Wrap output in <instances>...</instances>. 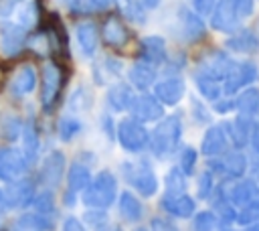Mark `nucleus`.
I'll return each mask as SVG.
<instances>
[{"mask_svg": "<svg viewBox=\"0 0 259 231\" xmlns=\"http://www.w3.org/2000/svg\"><path fill=\"white\" fill-rule=\"evenodd\" d=\"M194 162H196V152H194L192 148H186V150L182 152V156H180V166H182V170H184L186 174H190V172L194 170Z\"/></svg>", "mask_w": 259, "mask_h": 231, "instance_id": "79ce46f5", "label": "nucleus"}, {"mask_svg": "<svg viewBox=\"0 0 259 231\" xmlns=\"http://www.w3.org/2000/svg\"><path fill=\"white\" fill-rule=\"evenodd\" d=\"M182 18H184L182 22H184V30H186L188 38H200L204 34V24L192 12H188V10L182 8Z\"/></svg>", "mask_w": 259, "mask_h": 231, "instance_id": "7c9ffc66", "label": "nucleus"}, {"mask_svg": "<svg viewBox=\"0 0 259 231\" xmlns=\"http://www.w3.org/2000/svg\"><path fill=\"white\" fill-rule=\"evenodd\" d=\"M152 231H176V229L170 223L162 221V219H154L152 221Z\"/></svg>", "mask_w": 259, "mask_h": 231, "instance_id": "de8ad7c7", "label": "nucleus"}, {"mask_svg": "<svg viewBox=\"0 0 259 231\" xmlns=\"http://www.w3.org/2000/svg\"><path fill=\"white\" fill-rule=\"evenodd\" d=\"M34 207H36V213H40V215H51V213H53V195H51V190L40 192V195L34 199Z\"/></svg>", "mask_w": 259, "mask_h": 231, "instance_id": "4c0bfd02", "label": "nucleus"}, {"mask_svg": "<svg viewBox=\"0 0 259 231\" xmlns=\"http://www.w3.org/2000/svg\"><path fill=\"white\" fill-rule=\"evenodd\" d=\"M103 38L111 47H123L127 43V38H130V32L117 18H109L103 24Z\"/></svg>", "mask_w": 259, "mask_h": 231, "instance_id": "2eb2a0df", "label": "nucleus"}, {"mask_svg": "<svg viewBox=\"0 0 259 231\" xmlns=\"http://www.w3.org/2000/svg\"><path fill=\"white\" fill-rule=\"evenodd\" d=\"M26 164H28V160L24 158V154L20 150L2 148L0 150V180H4V182L18 180L26 172Z\"/></svg>", "mask_w": 259, "mask_h": 231, "instance_id": "7ed1b4c3", "label": "nucleus"}, {"mask_svg": "<svg viewBox=\"0 0 259 231\" xmlns=\"http://www.w3.org/2000/svg\"><path fill=\"white\" fill-rule=\"evenodd\" d=\"M18 227L22 229H36V231H47L53 227L49 215H40V213H28V215H22L18 219Z\"/></svg>", "mask_w": 259, "mask_h": 231, "instance_id": "c85d7f7f", "label": "nucleus"}, {"mask_svg": "<svg viewBox=\"0 0 259 231\" xmlns=\"http://www.w3.org/2000/svg\"><path fill=\"white\" fill-rule=\"evenodd\" d=\"M142 47H144V57H146L144 61L158 63V61L164 59V41L160 36H148V38H144Z\"/></svg>", "mask_w": 259, "mask_h": 231, "instance_id": "bb28decb", "label": "nucleus"}, {"mask_svg": "<svg viewBox=\"0 0 259 231\" xmlns=\"http://www.w3.org/2000/svg\"><path fill=\"white\" fill-rule=\"evenodd\" d=\"M237 105H239V109L243 111V113H257L259 111V89H247V91H243L241 93V97H239V101H237Z\"/></svg>", "mask_w": 259, "mask_h": 231, "instance_id": "c756f323", "label": "nucleus"}, {"mask_svg": "<svg viewBox=\"0 0 259 231\" xmlns=\"http://www.w3.org/2000/svg\"><path fill=\"white\" fill-rule=\"evenodd\" d=\"M214 8V0H194V10L198 14H210Z\"/></svg>", "mask_w": 259, "mask_h": 231, "instance_id": "37998d69", "label": "nucleus"}, {"mask_svg": "<svg viewBox=\"0 0 259 231\" xmlns=\"http://www.w3.org/2000/svg\"><path fill=\"white\" fill-rule=\"evenodd\" d=\"M210 192V174L208 172H204L202 176H200V184H198V195L200 197H206Z\"/></svg>", "mask_w": 259, "mask_h": 231, "instance_id": "a18cd8bd", "label": "nucleus"}, {"mask_svg": "<svg viewBox=\"0 0 259 231\" xmlns=\"http://www.w3.org/2000/svg\"><path fill=\"white\" fill-rule=\"evenodd\" d=\"M214 229V215L200 213L194 219V231H212Z\"/></svg>", "mask_w": 259, "mask_h": 231, "instance_id": "58836bf2", "label": "nucleus"}, {"mask_svg": "<svg viewBox=\"0 0 259 231\" xmlns=\"http://www.w3.org/2000/svg\"><path fill=\"white\" fill-rule=\"evenodd\" d=\"M225 146H227V138H225L223 130L217 128V126L210 128V130L206 132L204 140H202V152H204L206 156H214V154L225 152Z\"/></svg>", "mask_w": 259, "mask_h": 231, "instance_id": "412c9836", "label": "nucleus"}, {"mask_svg": "<svg viewBox=\"0 0 259 231\" xmlns=\"http://www.w3.org/2000/svg\"><path fill=\"white\" fill-rule=\"evenodd\" d=\"M231 197H233L235 203H239L243 207L255 205V203H259V188H257L255 182H249V180L247 182H239Z\"/></svg>", "mask_w": 259, "mask_h": 231, "instance_id": "393cba45", "label": "nucleus"}, {"mask_svg": "<svg viewBox=\"0 0 259 231\" xmlns=\"http://www.w3.org/2000/svg\"><path fill=\"white\" fill-rule=\"evenodd\" d=\"M125 176L127 180L132 182V186H136L142 195L150 197L156 192L158 188V182H156V176L150 168L146 166H136V164H125Z\"/></svg>", "mask_w": 259, "mask_h": 231, "instance_id": "423d86ee", "label": "nucleus"}, {"mask_svg": "<svg viewBox=\"0 0 259 231\" xmlns=\"http://www.w3.org/2000/svg\"><path fill=\"white\" fill-rule=\"evenodd\" d=\"M115 199V178L109 170H101L87 186H85V195L83 201L89 207L95 209H105L113 203Z\"/></svg>", "mask_w": 259, "mask_h": 231, "instance_id": "f257e3e1", "label": "nucleus"}, {"mask_svg": "<svg viewBox=\"0 0 259 231\" xmlns=\"http://www.w3.org/2000/svg\"><path fill=\"white\" fill-rule=\"evenodd\" d=\"M212 28L223 30V32H231L237 28L239 24V12H237V2L235 0H221L212 12L210 18Z\"/></svg>", "mask_w": 259, "mask_h": 231, "instance_id": "39448f33", "label": "nucleus"}, {"mask_svg": "<svg viewBox=\"0 0 259 231\" xmlns=\"http://www.w3.org/2000/svg\"><path fill=\"white\" fill-rule=\"evenodd\" d=\"M214 107H217V111L225 113V111L233 109V107H235V103H233V101H227V103H214Z\"/></svg>", "mask_w": 259, "mask_h": 231, "instance_id": "09e8293b", "label": "nucleus"}, {"mask_svg": "<svg viewBox=\"0 0 259 231\" xmlns=\"http://www.w3.org/2000/svg\"><path fill=\"white\" fill-rule=\"evenodd\" d=\"M235 219H237V223H241V225H249V223L259 221V203L243 207V209H241V213H239V215H235Z\"/></svg>", "mask_w": 259, "mask_h": 231, "instance_id": "e433bc0d", "label": "nucleus"}, {"mask_svg": "<svg viewBox=\"0 0 259 231\" xmlns=\"http://www.w3.org/2000/svg\"><path fill=\"white\" fill-rule=\"evenodd\" d=\"M227 47L237 53H253L259 47V41L251 30H243V32H237L235 36H231L227 41Z\"/></svg>", "mask_w": 259, "mask_h": 231, "instance_id": "5701e85b", "label": "nucleus"}, {"mask_svg": "<svg viewBox=\"0 0 259 231\" xmlns=\"http://www.w3.org/2000/svg\"><path fill=\"white\" fill-rule=\"evenodd\" d=\"M255 77H257V69H255L253 63L235 65L233 71L225 77V91H227V93H233V91H237L241 85L251 83Z\"/></svg>", "mask_w": 259, "mask_h": 231, "instance_id": "9d476101", "label": "nucleus"}, {"mask_svg": "<svg viewBox=\"0 0 259 231\" xmlns=\"http://www.w3.org/2000/svg\"><path fill=\"white\" fill-rule=\"evenodd\" d=\"M180 140V120L176 115L166 118L152 134V150L156 156H168Z\"/></svg>", "mask_w": 259, "mask_h": 231, "instance_id": "f03ea898", "label": "nucleus"}, {"mask_svg": "<svg viewBox=\"0 0 259 231\" xmlns=\"http://www.w3.org/2000/svg\"><path fill=\"white\" fill-rule=\"evenodd\" d=\"M184 93V83L180 79H166L156 85V99L162 103H176Z\"/></svg>", "mask_w": 259, "mask_h": 231, "instance_id": "ddd939ff", "label": "nucleus"}, {"mask_svg": "<svg viewBox=\"0 0 259 231\" xmlns=\"http://www.w3.org/2000/svg\"><path fill=\"white\" fill-rule=\"evenodd\" d=\"M227 130H229V136L233 138L235 146H243V144L247 142L249 126H247V122H243V118H239V120H235L233 124H229Z\"/></svg>", "mask_w": 259, "mask_h": 231, "instance_id": "473e14b6", "label": "nucleus"}, {"mask_svg": "<svg viewBox=\"0 0 259 231\" xmlns=\"http://www.w3.org/2000/svg\"><path fill=\"white\" fill-rule=\"evenodd\" d=\"M107 99L115 111H123V109L134 105V93L127 85H113L107 93Z\"/></svg>", "mask_w": 259, "mask_h": 231, "instance_id": "aec40b11", "label": "nucleus"}, {"mask_svg": "<svg viewBox=\"0 0 259 231\" xmlns=\"http://www.w3.org/2000/svg\"><path fill=\"white\" fill-rule=\"evenodd\" d=\"M24 45V28L16 22H2L0 24V49L4 55H16Z\"/></svg>", "mask_w": 259, "mask_h": 231, "instance_id": "0eeeda50", "label": "nucleus"}, {"mask_svg": "<svg viewBox=\"0 0 259 231\" xmlns=\"http://www.w3.org/2000/svg\"><path fill=\"white\" fill-rule=\"evenodd\" d=\"M20 138H22V154L28 162H32L36 158V152H38V136H36V130H34V124L32 122H26L24 126H20Z\"/></svg>", "mask_w": 259, "mask_h": 231, "instance_id": "a211bd4d", "label": "nucleus"}, {"mask_svg": "<svg viewBox=\"0 0 259 231\" xmlns=\"http://www.w3.org/2000/svg\"><path fill=\"white\" fill-rule=\"evenodd\" d=\"M109 2H111V0H91V4H93L95 8H105V6H109Z\"/></svg>", "mask_w": 259, "mask_h": 231, "instance_id": "8fccbe9b", "label": "nucleus"}, {"mask_svg": "<svg viewBox=\"0 0 259 231\" xmlns=\"http://www.w3.org/2000/svg\"><path fill=\"white\" fill-rule=\"evenodd\" d=\"M198 89H200V93L206 97V99H210V101H214L217 97H219V93H221V87L217 85V81L214 79H210V77H204V75H200L198 77Z\"/></svg>", "mask_w": 259, "mask_h": 231, "instance_id": "f704fd0d", "label": "nucleus"}, {"mask_svg": "<svg viewBox=\"0 0 259 231\" xmlns=\"http://www.w3.org/2000/svg\"><path fill=\"white\" fill-rule=\"evenodd\" d=\"M59 85H61V73L59 69L49 63L45 65L42 69V105L45 107H51L57 93H59Z\"/></svg>", "mask_w": 259, "mask_h": 231, "instance_id": "9b49d317", "label": "nucleus"}, {"mask_svg": "<svg viewBox=\"0 0 259 231\" xmlns=\"http://www.w3.org/2000/svg\"><path fill=\"white\" fill-rule=\"evenodd\" d=\"M154 77H156V71L148 61H138L130 69V81L140 89H146L148 85H152Z\"/></svg>", "mask_w": 259, "mask_h": 231, "instance_id": "dca6fc26", "label": "nucleus"}, {"mask_svg": "<svg viewBox=\"0 0 259 231\" xmlns=\"http://www.w3.org/2000/svg\"><path fill=\"white\" fill-rule=\"evenodd\" d=\"M63 231H85V227L81 225V221H79V219L69 217V219L65 221V225H63Z\"/></svg>", "mask_w": 259, "mask_h": 231, "instance_id": "49530a36", "label": "nucleus"}, {"mask_svg": "<svg viewBox=\"0 0 259 231\" xmlns=\"http://www.w3.org/2000/svg\"><path fill=\"white\" fill-rule=\"evenodd\" d=\"M235 63L231 59H227L223 53H214L212 57H208L204 63H202V73L204 77H210V79H225L231 71H233Z\"/></svg>", "mask_w": 259, "mask_h": 231, "instance_id": "f8f14e48", "label": "nucleus"}, {"mask_svg": "<svg viewBox=\"0 0 259 231\" xmlns=\"http://www.w3.org/2000/svg\"><path fill=\"white\" fill-rule=\"evenodd\" d=\"M249 231H259V221H257V223H253V227H251Z\"/></svg>", "mask_w": 259, "mask_h": 231, "instance_id": "864d4df0", "label": "nucleus"}, {"mask_svg": "<svg viewBox=\"0 0 259 231\" xmlns=\"http://www.w3.org/2000/svg\"><path fill=\"white\" fill-rule=\"evenodd\" d=\"M67 182H69V192L85 190V186L91 182V174H89L87 166H83V164H73V166L69 168Z\"/></svg>", "mask_w": 259, "mask_h": 231, "instance_id": "b1692460", "label": "nucleus"}, {"mask_svg": "<svg viewBox=\"0 0 259 231\" xmlns=\"http://www.w3.org/2000/svg\"><path fill=\"white\" fill-rule=\"evenodd\" d=\"M63 170H65V156L55 150V152H51V154L45 158L38 176H40V180H42L45 184L55 186V184H59V180H61V176H63Z\"/></svg>", "mask_w": 259, "mask_h": 231, "instance_id": "1a4fd4ad", "label": "nucleus"}, {"mask_svg": "<svg viewBox=\"0 0 259 231\" xmlns=\"http://www.w3.org/2000/svg\"><path fill=\"white\" fill-rule=\"evenodd\" d=\"M134 111H136V115L140 120H158V118H162L164 107L156 97L144 95L134 103Z\"/></svg>", "mask_w": 259, "mask_h": 231, "instance_id": "4468645a", "label": "nucleus"}, {"mask_svg": "<svg viewBox=\"0 0 259 231\" xmlns=\"http://www.w3.org/2000/svg\"><path fill=\"white\" fill-rule=\"evenodd\" d=\"M75 34H77V43H79L81 51L85 55H93L95 49H97V30H95V26L91 22H83V24L77 26Z\"/></svg>", "mask_w": 259, "mask_h": 231, "instance_id": "6ab92c4d", "label": "nucleus"}, {"mask_svg": "<svg viewBox=\"0 0 259 231\" xmlns=\"http://www.w3.org/2000/svg\"><path fill=\"white\" fill-rule=\"evenodd\" d=\"M214 211L219 213V217L225 221V223H231V221H235V211H233V207L227 203V201H217L214 203Z\"/></svg>", "mask_w": 259, "mask_h": 231, "instance_id": "a19ab883", "label": "nucleus"}, {"mask_svg": "<svg viewBox=\"0 0 259 231\" xmlns=\"http://www.w3.org/2000/svg\"><path fill=\"white\" fill-rule=\"evenodd\" d=\"M119 213L123 215L125 221H138L142 217V205L134 195L123 192L119 199Z\"/></svg>", "mask_w": 259, "mask_h": 231, "instance_id": "a878e982", "label": "nucleus"}, {"mask_svg": "<svg viewBox=\"0 0 259 231\" xmlns=\"http://www.w3.org/2000/svg\"><path fill=\"white\" fill-rule=\"evenodd\" d=\"M36 18H38V10H36V2H24L20 4L18 12H16V24L22 26L24 30L26 28H32L36 24Z\"/></svg>", "mask_w": 259, "mask_h": 231, "instance_id": "cd10ccee", "label": "nucleus"}, {"mask_svg": "<svg viewBox=\"0 0 259 231\" xmlns=\"http://www.w3.org/2000/svg\"><path fill=\"white\" fill-rule=\"evenodd\" d=\"M239 16H249L253 12V0H235Z\"/></svg>", "mask_w": 259, "mask_h": 231, "instance_id": "c03bdc74", "label": "nucleus"}, {"mask_svg": "<svg viewBox=\"0 0 259 231\" xmlns=\"http://www.w3.org/2000/svg\"><path fill=\"white\" fill-rule=\"evenodd\" d=\"M6 209V201H4V190H0V213Z\"/></svg>", "mask_w": 259, "mask_h": 231, "instance_id": "603ef678", "label": "nucleus"}, {"mask_svg": "<svg viewBox=\"0 0 259 231\" xmlns=\"http://www.w3.org/2000/svg\"><path fill=\"white\" fill-rule=\"evenodd\" d=\"M164 209L176 217H190L194 213V201L186 195H178L172 199H164Z\"/></svg>", "mask_w": 259, "mask_h": 231, "instance_id": "4be33fe9", "label": "nucleus"}, {"mask_svg": "<svg viewBox=\"0 0 259 231\" xmlns=\"http://www.w3.org/2000/svg\"><path fill=\"white\" fill-rule=\"evenodd\" d=\"M34 199V188H32V182L28 180H12L8 182V188L4 192V201H6V207H24L28 205L30 201Z\"/></svg>", "mask_w": 259, "mask_h": 231, "instance_id": "6e6552de", "label": "nucleus"}, {"mask_svg": "<svg viewBox=\"0 0 259 231\" xmlns=\"http://www.w3.org/2000/svg\"><path fill=\"white\" fill-rule=\"evenodd\" d=\"M123 10L130 16V20H136V22H142L144 20V8H142V4H138L134 0H130V2L125 0L123 2Z\"/></svg>", "mask_w": 259, "mask_h": 231, "instance_id": "ea45409f", "label": "nucleus"}, {"mask_svg": "<svg viewBox=\"0 0 259 231\" xmlns=\"http://www.w3.org/2000/svg\"><path fill=\"white\" fill-rule=\"evenodd\" d=\"M34 85H36V73H34V69L30 65L20 67L18 73L14 75V79H12V91L16 95H26V93H30L34 89Z\"/></svg>", "mask_w": 259, "mask_h": 231, "instance_id": "f3484780", "label": "nucleus"}, {"mask_svg": "<svg viewBox=\"0 0 259 231\" xmlns=\"http://www.w3.org/2000/svg\"><path fill=\"white\" fill-rule=\"evenodd\" d=\"M184 178L178 170H172L168 176H166V199H172V197H178V195H184Z\"/></svg>", "mask_w": 259, "mask_h": 231, "instance_id": "2f4dec72", "label": "nucleus"}, {"mask_svg": "<svg viewBox=\"0 0 259 231\" xmlns=\"http://www.w3.org/2000/svg\"><path fill=\"white\" fill-rule=\"evenodd\" d=\"M81 132V122L77 118H63L59 124V134L63 140H71L75 134Z\"/></svg>", "mask_w": 259, "mask_h": 231, "instance_id": "c9c22d12", "label": "nucleus"}, {"mask_svg": "<svg viewBox=\"0 0 259 231\" xmlns=\"http://www.w3.org/2000/svg\"><path fill=\"white\" fill-rule=\"evenodd\" d=\"M221 166H225V172L227 174H231V176H241L243 172H245V156L243 154H229L225 160H223V164Z\"/></svg>", "mask_w": 259, "mask_h": 231, "instance_id": "72a5a7b5", "label": "nucleus"}, {"mask_svg": "<svg viewBox=\"0 0 259 231\" xmlns=\"http://www.w3.org/2000/svg\"><path fill=\"white\" fill-rule=\"evenodd\" d=\"M158 6V0H142V8H154Z\"/></svg>", "mask_w": 259, "mask_h": 231, "instance_id": "3c124183", "label": "nucleus"}, {"mask_svg": "<svg viewBox=\"0 0 259 231\" xmlns=\"http://www.w3.org/2000/svg\"><path fill=\"white\" fill-rule=\"evenodd\" d=\"M136 231H148V229H144V227H138V229H136Z\"/></svg>", "mask_w": 259, "mask_h": 231, "instance_id": "5fc2aeb1", "label": "nucleus"}, {"mask_svg": "<svg viewBox=\"0 0 259 231\" xmlns=\"http://www.w3.org/2000/svg\"><path fill=\"white\" fill-rule=\"evenodd\" d=\"M117 136H119V142L125 150H132V152H138L146 146L148 142V134L146 130L136 122V120H123L117 128Z\"/></svg>", "mask_w": 259, "mask_h": 231, "instance_id": "20e7f679", "label": "nucleus"}]
</instances>
